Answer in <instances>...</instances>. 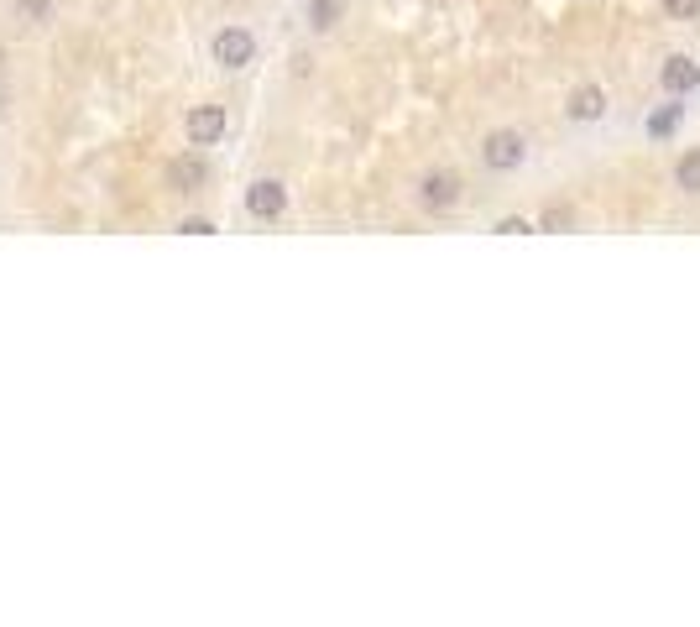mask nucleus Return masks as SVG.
<instances>
[{"instance_id":"obj_6","label":"nucleus","mask_w":700,"mask_h":627,"mask_svg":"<svg viewBox=\"0 0 700 627\" xmlns=\"http://www.w3.org/2000/svg\"><path fill=\"white\" fill-rule=\"evenodd\" d=\"M220 136H225V105L189 110V142L194 147H209V142H220Z\"/></svg>"},{"instance_id":"obj_2","label":"nucleus","mask_w":700,"mask_h":627,"mask_svg":"<svg viewBox=\"0 0 700 627\" xmlns=\"http://www.w3.org/2000/svg\"><path fill=\"white\" fill-rule=\"evenodd\" d=\"M460 173H450V168H434V173H424V183H418V199H424V209H455L460 204Z\"/></svg>"},{"instance_id":"obj_4","label":"nucleus","mask_w":700,"mask_h":627,"mask_svg":"<svg viewBox=\"0 0 700 627\" xmlns=\"http://www.w3.org/2000/svg\"><path fill=\"white\" fill-rule=\"evenodd\" d=\"M246 209H251L256 220H277L288 209V189L277 178H256L251 189H246Z\"/></svg>"},{"instance_id":"obj_13","label":"nucleus","mask_w":700,"mask_h":627,"mask_svg":"<svg viewBox=\"0 0 700 627\" xmlns=\"http://www.w3.org/2000/svg\"><path fill=\"white\" fill-rule=\"evenodd\" d=\"M664 16L669 21H695L700 16V0H664Z\"/></svg>"},{"instance_id":"obj_1","label":"nucleus","mask_w":700,"mask_h":627,"mask_svg":"<svg viewBox=\"0 0 700 627\" xmlns=\"http://www.w3.org/2000/svg\"><path fill=\"white\" fill-rule=\"evenodd\" d=\"M481 162H486L492 173H518L523 162H528V136H523V131H486Z\"/></svg>"},{"instance_id":"obj_15","label":"nucleus","mask_w":700,"mask_h":627,"mask_svg":"<svg viewBox=\"0 0 700 627\" xmlns=\"http://www.w3.org/2000/svg\"><path fill=\"white\" fill-rule=\"evenodd\" d=\"M178 230H183V236H215V225H209V220H183Z\"/></svg>"},{"instance_id":"obj_7","label":"nucleus","mask_w":700,"mask_h":627,"mask_svg":"<svg viewBox=\"0 0 700 627\" xmlns=\"http://www.w3.org/2000/svg\"><path fill=\"white\" fill-rule=\"evenodd\" d=\"M565 115H570V121H601V115H606V89H601V84H580V89H570Z\"/></svg>"},{"instance_id":"obj_8","label":"nucleus","mask_w":700,"mask_h":627,"mask_svg":"<svg viewBox=\"0 0 700 627\" xmlns=\"http://www.w3.org/2000/svg\"><path fill=\"white\" fill-rule=\"evenodd\" d=\"M204 178H209V168L199 157H173L168 162V189H178V194H199Z\"/></svg>"},{"instance_id":"obj_3","label":"nucleus","mask_w":700,"mask_h":627,"mask_svg":"<svg viewBox=\"0 0 700 627\" xmlns=\"http://www.w3.org/2000/svg\"><path fill=\"white\" fill-rule=\"evenodd\" d=\"M695 84H700V63L690 53H669L664 68H659V89H664V95L680 100V95H690Z\"/></svg>"},{"instance_id":"obj_10","label":"nucleus","mask_w":700,"mask_h":627,"mask_svg":"<svg viewBox=\"0 0 700 627\" xmlns=\"http://www.w3.org/2000/svg\"><path fill=\"white\" fill-rule=\"evenodd\" d=\"M539 230L544 236H565V230H575V209L570 204H549L539 215Z\"/></svg>"},{"instance_id":"obj_16","label":"nucleus","mask_w":700,"mask_h":627,"mask_svg":"<svg viewBox=\"0 0 700 627\" xmlns=\"http://www.w3.org/2000/svg\"><path fill=\"white\" fill-rule=\"evenodd\" d=\"M21 6H27L32 16H42V11H48V0H21Z\"/></svg>"},{"instance_id":"obj_12","label":"nucleus","mask_w":700,"mask_h":627,"mask_svg":"<svg viewBox=\"0 0 700 627\" xmlns=\"http://www.w3.org/2000/svg\"><path fill=\"white\" fill-rule=\"evenodd\" d=\"M309 16H314V27H335V16H340V0H309Z\"/></svg>"},{"instance_id":"obj_9","label":"nucleus","mask_w":700,"mask_h":627,"mask_svg":"<svg viewBox=\"0 0 700 627\" xmlns=\"http://www.w3.org/2000/svg\"><path fill=\"white\" fill-rule=\"evenodd\" d=\"M674 189H680V194H700V147L680 152V162H674Z\"/></svg>"},{"instance_id":"obj_5","label":"nucleus","mask_w":700,"mask_h":627,"mask_svg":"<svg viewBox=\"0 0 700 627\" xmlns=\"http://www.w3.org/2000/svg\"><path fill=\"white\" fill-rule=\"evenodd\" d=\"M215 58H220L225 68H246V63L256 58L251 32H246V27H225V32L215 37Z\"/></svg>"},{"instance_id":"obj_11","label":"nucleus","mask_w":700,"mask_h":627,"mask_svg":"<svg viewBox=\"0 0 700 627\" xmlns=\"http://www.w3.org/2000/svg\"><path fill=\"white\" fill-rule=\"evenodd\" d=\"M680 105H664V110H653L648 115V136H674V131H680Z\"/></svg>"},{"instance_id":"obj_14","label":"nucleus","mask_w":700,"mask_h":627,"mask_svg":"<svg viewBox=\"0 0 700 627\" xmlns=\"http://www.w3.org/2000/svg\"><path fill=\"white\" fill-rule=\"evenodd\" d=\"M528 230H539V225H528L523 215H507V220H497V236H528Z\"/></svg>"}]
</instances>
